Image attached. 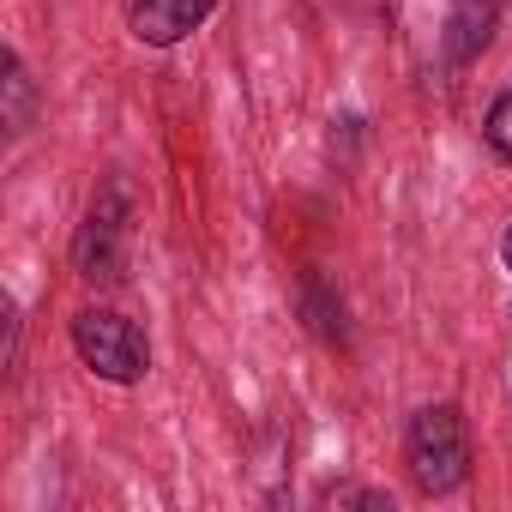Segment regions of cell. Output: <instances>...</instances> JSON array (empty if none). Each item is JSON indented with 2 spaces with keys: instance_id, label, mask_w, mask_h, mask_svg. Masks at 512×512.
<instances>
[{
  "instance_id": "1",
  "label": "cell",
  "mask_w": 512,
  "mask_h": 512,
  "mask_svg": "<svg viewBox=\"0 0 512 512\" xmlns=\"http://www.w3.org/2000/svg\"><path fill=\"white\" fill-rule=\"evenodd\" d=\"M404 458H410V476L422 494H452L470 476V428H464L458 404L416 410L410 434H404Z\"/></svg>"
},
{
  "instance_id": "2",
  "label": "cell",
  "mask_w": 512,
  "mask_h": 512,
  "mask_svg": "<svg viewBox=\"0 0 512 512\" xmlns=\"http://www.w3.org/2000/svg\"><path fill=\"white\" fill-rule=\"evenodd\" d=\"M73 350H79V362H85L97 380H115V386H133V380H145V368H151L145 332H139L127 314H109V308L73 314Z\"/></svg>"
},
{
  "instance_id": "3",
  "label": "cell",
  "mask_w": 512,
  "mask_h": 512,
  "mask_svg": "<svg viewBox=\"0 0 512 512\" xmlns=\"http://www.w3.org/2000/svg\"><path fill=\"white\" fill-rule=\"evenodd\" d=\"M121 241H127V205L121 193H103L79 229V247H73V260H79V278L91 284H115L121 278Z\"/></svg>"
},
{
  "instance_id": "4",
  "label": "cell",
  "mask_w": 512,
  "mask_h": 512,
  "mask_svg": "<svg viewBox=\"0 0 512 512\" xmlns=\"http://www.w3.org/2000/svg\"><path fill=\"white\" fill-rule=\"evenodd\" d=\"M121 7H127V25H133V37H139V43L169 49V43L193 37V31L211 19L217 0H121Z\"/></svg>"
},
{
  "instance_id": "5",
  "label": "cell",
  "mask_w": 512,
  "mask_h": 512,
  "mask_svg": "<svg viewBox=\"0 0 512 512\" xmlns=\"http://www.w3.org/2000/svg\"><path fill=\"white\" fill-rule=\"evenodd\" d=\"M494 37V0H452V19H446V55L464 67L488 49Z\"/></svg>"
},
{
  "instance_id": "6",
  "label": "cell",
  "mask_w": 512,
  "mask_h": 512,
  "mask_svg": "<svg viewBox=\"0 0 512 512\" xmlns=\"http://www.w3.org/2000/svg\"><path fill=\"white\" fill-rule=\"evenodd\" d=\"M482 139H488V151H494L500 163H512V91L494 97V109H488V121H482Z\"/></svg>"
},
{
  "instance_id": "7",
  "label": "cell",
  "mask_w": 512,
  "mask_h": 512,
  "mask_svg": "<svg viewBox=\"0 0 512 512\" xmlns=\"http://www.w3.org/2000/svg\"><path fill=\"white\" fill-rule=\"evenodd\" d=\"M7 91H13V133H25V103H31V79H25V61L7 55Z\"/></svg>"
},
{
  "instance_id": "8",
  "label": "cell",
  "mask_w": 512,
  "mask_h": 512,
  "mask_svg": "<svg viewBox=\"0 0 512 512\" xmlns=\"http://www.w3.org/2000/svg\"><path fill=\"white\" fill-rule=\"evenodd\" d=\"M500 253H506V272H512V229H506V241H500Z\"/></svg>"
}]
</instances>
